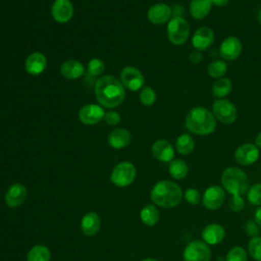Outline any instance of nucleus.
Segmentation results:
<instances>
[{
    "mask_svg": "<svg viewBox=\"0 0 261 261\" xmlns=\"http://www.w3.org/2000/svg\"><path fill=\"white\" fill-rule=\"evenodd\" d=\"M94 91L98 102L107 108L120 105L125 98V88L120 80L110 74L100 76L95 83Z\"/></svg>",
    "mask_w": 261,
    "mask_h": 261,
    "instance_id": "obj_1",
    "label": "nucleus"
},
{
    "mask_svg": "<svg viewBox=\"0 0 261 261\" xmlns=\"http://www.w3.org/2000/svg\"><path fill=\"white\" fill-rule=\"evenodd\" d=\"M185 126L189 133L197 136H208L216 128V119L212 111L205 107H193L187 114Z\"/></svg>",
    "mask_w": 261,
    "mask_h": 261,
    "instance_id": "obj_2",
    "label": "nucleus"
},
{
    "mask_svg": "<svg viewBox=\"0 0 261 261\" xmlns=\"http://www.w3.org/2000/svg\"><path fill=\"white\" fill-rule=\"evenodd\" d=\"M181 188L171 180H160L154 185L150 192L152 202L162 208H173L177 206L182 199Z\"/></svg>",
    "mask_w": 261,
    "mask_h": 261,
    "instance_id": "obj_3",
    "label": "nucleus"
},
{
    "mask_svg": "<svg viewBox=\"0 0 261 261\" xmlns=\"http://www.w3.org/2000/svg\"><path fill=\"white\" fill-rule=\"evenodd\" d=\"M221 185L225 192L230 195L239 196L245 194L250 188L247 173L243 169L234 166L227 167L223 170L221 174Z\"/></svg>",
    "mask_w": 261,
    "mask_h": 261,
    "instance_id": "obj_4",
    "label": "nucleus"
},
{
    "mask_svg": "<svg viewBox=\"0 0 261 261\" xmlns=\"http://www.w3.org/2000/svg\"><path fill=\"white\" fill-rule=\"evenodd\" d=\"M190 36V24L180 15L172 16L167 23V38L173 45L179 46L187 42Z\"/></svg>",
    "mask_w": 261,
    "mask_h": 261,
    "instance_id": "obj_5",
    "label": "nucleus"
},
{
    "mask_svg": "<svg viewBox=\"0 0 261 261\" xmlns=\"http://www.w3.org/2000/svg\"><path fill=\"white\" fill-rule=\"evenodd\" d=\"M137 175V169L132 162L122 161L114 166L110 175V181L118 187L124 188L133 184Z\"/></svg>",
    "mask_w": 261,
    "mask_h": 261,
    "instance_id": "obj_6",
    "label": "nucleus"
},
{
    "mask_svg": "<svg viewBox=\"0 0 261 261\" xmlns=\"http://www.w3.org/2000/svg\"><path fill=\"white\" fill-rule=\"evenodd\" d=\"M212 113L216 120L230 124L238 118V109L236 105L226 99H217L212 105Z\"/></svg>",
    "mask_w": 261,
    "mask_h": 261,
    "instance_id": "obj_7",
    "label": "nucleus"
},
{
    "mask_svg": "<svg viewBox=\"0 0 261 261\" xmlns=\"http://www.w3.org/2000/svg\"><path fill=\"white\" fill-rule=\"evenodd\" d=\"M184 261H210L211 250L204 241L190 242L182 253Z\"/></svg>",
    "mask_w": 261,
    "mask_h": 261,
    "instance_id": "obj_8",
    "label": "nucleus"
},
{
    "mask_svg": "<svg viewBox=\"0 0 261 261\" xmlns=\"http://www.w3.org/2000/svg\"><path fill=\"white\" fill-rule=\"evenodd\" d=\"M225 201V191L222 187L217 185H212L208 187L203 196L202 203L205 208L209 210H216L220 208Z\"/></svg>",
    "mask_w": 261,
    "mask_h": 261,
    "instance_id": "obj_9",
    "label": "nucleus"
},
{
    "mask_svg": "<svg viewBox=\"0 0 261 261\" xmlns=\"http://www.w3.org/2000/svg\"><path fill=\"white\" fill-rule=\"evenodd\" d=\"M120 82L129 91H138L143 88L145 79L143 73L134 66H126L120 72Z\"/></svg>",
    "mask_w": 261,
    "mask_h": 261,
    "instance_id": "obj_10",
    "label": "nucleus"
},
{
    "mask_svg": "<svg viewBox=\"0 0 261 261\" xmlns=\"http://www.w3.org/2000/svg\"><path fill=\"white\" fill-rule=\"evenodd\" d=\"M259 155V148L252 143L242 144L234 151L236 161L243 166L254 164L258 160Z\"/></svg>",
    "mask_w": 261,
    "mask_h": 261,
    "instance_id": "obj_11",
    "label": "nucleus"
},
{
    "mask_svg": "<svg viewBox=\"0 0 261 261\" xmlns=\"http://www.w3.org/2000/svg\"><path fill=\"white\" fill-rule=\"evenodd\" d=\"M242 43L238 37L228 36L220 44L219 54L220 56L227 61L237 59L242 53Z\"/></svg>",
    "mask_w": 261,
    "mask_h": 261,
    "instance_id": "obj_12",
    "label": "nucleus"
},
{
    "mask_svg": "<svg viewBox=\"0 0 261 261\" xmlns=\"http://www.w3.org/2000/svg\"><path fill=\"white\" fill-rule=\"evenodd\" d=\"M172 9L165 3H155L147 11V18L154 24H163L171 18Z\"/></svg>",
    "mask_w": 261,
    "mask_h": 261,
    "instance_id": "obj_13",
    "label": "nucleus"
},
{
    "mask_svg": "<svg viewBox=\"0 0 261 261\" xmlns=\"http://www.w3.org/2000/svg\"><path fill=\"white\" fill-rule=\"evenodd\" d=\"M105 111L100 105L87 104L84 105L79 111V119L85 124H96L104 119Z\"/></svg>",
    "mask_w": 261,
    "mask_h": 261,
    "instance_id": "obj_14",
    "label": "nucleus"
},
{
    "mask_svg": "<svg viewBox=\"0 0 261 261\" xmlns=\"http://www.w3.org/2000/svg\"><path fill=\"white\" fill-rule=\"evenodd\" d=\"M214 42V32L208 27H200L195 31L192 37V45L195 50L204 51Z\"/></svg>",
    "mask_w": 261,
    "mask_h": 261,
    "instance_id": "obj_15",
    "label": "nucleus"
},
{
    "mask_svg": "<svg viewBox=\"0 0 261 261\" xmlns=\"http://www.w3.org/2000/svg\"><path fill=\"white\" fill-rule=\"evenodd\" d=\"M51 13L55 21L59 23H65L69 21L73 15V6L69 0H55Z\"/></svg>",
    "mask_w": 261,
    "mask_h": 261,
    "instance_id": "obj_16",
    "label": "nucleus"
},
{
    "mask_svg": "<svg viewBox=\"0 0 261 261\" xmlns=\"http://www.w3.org/2000/svg\"><path fill=\"white\" fill-rule=\"evenodd\" d=\"M28 195L27 188L22 184H13L11 185L5 193L4 201L6 205L10 208H16L20 206Z\"/></svg>",
    "mask_w": 261,
    "mask_h": 261,
    "instance_id": "obj_17",
    "label": "nucleus"
},
{
    "mask_svg": "<svg viewBox=\"0 0 261 261\" xmlns=\"http://www.w3.org/2000/svg\"><path fill=\"white\" fill-rule=\"evenodd\" d=\"M151 153L155 159L161 162H170L174 157V149L172 145L163 139L157 140L153 143Z\"/></svg>",
    "mask_w": 261,
    "mask_h": 261,
    "instance_id": "obj_18",
    "label": "nucleus"
},
{
    "mask_svg": "<svg viewBox=\"0 0 261 261\" xmlns=\"http://www.w3.org/2000/svg\"><path fill=\"white\" fill-rule=\"evenodd\" d=\"M47 65V58L41 52H33L31 53L24 63L25 71L31 75H38L41 74Z\"/></svg>",
    "mask_w": 261,
    "mask_h": 261,
    "instance_id": "obj_19",
    "label": "nucleus"
},
{
    "mask_svg": "<svg viewBox=\"0 0 261 261\" xmlns=\"http://www.w3.org/2000/svg\"><path fill=\"white\" fill-rule=\"evenodd\" d=\"M201 237L207 245H217L223 241L225 229L218 223H210L203 228Z\"/></svg>",
    "mask_w": 261,
    "mask_h": 261,
    "instance_id": "obj_20",
    "label": "nucleus"
},
{
    "mask_svg": "<svg viewBox=\"0 0 261 261\" xmlns=\"http://www.w3.org/2000/svg\"><path fill=\"white\" fill-rule=\"evenodd\" d=\"M100 225H101V218L94 211H90L86 213L81 220L82 231L85 236H88V237H92L96 234L100 229Z\"/></svg>",
    "mask_w": 261,
    "mask_h": 261,
    "instance_id": "obj_21",
    "label": "nucleus"
},
{
    "mask_svg": "<svg viewBox=\"0 0 261 261\" xmlns=\"http://www.w3.org/2000/svg\"><path fill=\"white\" fill-rule=\"evenodd\" d=\"M132 140L130 133L125 128H114L112 129L107 138L108 144L114 149H122L126 147Z\"/></svg>",
    "mask_w": 261,
    "mask_h": 261,
    "instance_id": "obj_22",
    "label": "nucleus"
},
{
    "mask_svg": "<svg viewBox=\"0 0 261 261\" xmlns=\"http://www.w3.org/2000/svg\"><path fill=\"white\" fill-rule=\"evenodd\" d=\"M85 72V67L82 62L75 59L65 60L60 66V73L67 80H76Z\"/></svg>",
    "mask_w": 261,
    "mask_h": 261,
    "instance_id": "obj_23",
    "label": "nucleus"
},
{
    "mask_svg": "<svg viewBox=\"0 0 261 261\" xmlns=\"http://www.w3.org/2000/svg\"><path fill=\"white\" fill-rule=\"evenodd\" d=\"M212 6L211 0H191L189 11L193 18L202 19L209 14Z\"/></svg>",
    "mask_w": 261,
    "mask_h": 261,
    "instance_id": "obj_24",
    "label": "nucleus"
},
{
    "mask_svg": "<svg viewBox=\"0 0 261 261\" xmlns=\"http://www.w3.org/2000/svg\"><path fill=\"white\" fill-rule=\"evenodd\" d=\"M140 218L144 224L148 226H153L159 221L160 213L154 204H147L141 209Z\"/></svg>",
    "mask_w": 261,
    "mask_h": 261,
    "instance_id": "obj_25",
    "label": "nucleus"
},
{
    "mask_svg": "<svg viewBox=\"0 0 261 261\" xmlns=\"http://www.w3.org/2000/svg\"><path fill=\"white\" fill-rule=\"evenodd\" d=\"M232 90V83L227 77L217 79L212 86V95L218 99H223L230 94Z\"/></svg>",
    "mask_w": 261,
    "mask_h": 261,
    "instance_id": "obj_26",
    "label": "nucleus"
},
{
    "mask_svg": "<svg viewBox=\"0 0 261 261\" xmlns=\"http://www.w3.org/2000/svg\"><path fill=\"white\" fill-rule=\"evenodd\" d=\"M175 149L181 155L191 154L195 149V141L193 137L188 133L179 135L175 141Z\"/></svg>",
    "mask_w": 261,
    "mask_h": 261,
    "instance_id": "obj_27",
    "label": "nucleus"
},
{
    "mask_svg": "<svg viewBox=\"0 0 261 261\" xmlns=\"http://www.w3.org/2000/svg\"><path fill=\"white\" fill-rule=\"evenodd\" d=\"M168 171L169 174L174 179H184L189 172L188 164L182 159H173L169 162L168 165Z\"/></svg>",
    "mask_w": 261,
    "mask_h": 261,
    "instance_id": "obj_28",
    "label": "nucleus"
},
{
    "mask_svg": "<svg viewBox=\"0 0 261 261\" xmlns=\"http://www.w3.org/2000/svg\"><path fill=\"white\" fill-rule=\"evenodd\" d=\"M50 250L44 245L34 246L28 253V261H49L50 260Z\"/></svg>",
    "mask_w": 261,
    "mask_h": 261,
    "instance_id": "obj_29",
    "label": "nucleus"
},
{
    "mask_svg": "<svg viewBox=\"0 0 261 261\" xmlns=\"http://www.w3.org/2000/svg\"><path fill=\"white\" fill-rule=\"evenodd\" d=\"M226 71H227V64L223 60H214L211 63H209L207 67L208 75L216 80L223 77Z\"/></svg>",
    "mask_w": 261,
    "mask_h": 261,
    "instance_id": "obj_30",
    "label": "nucleus"
},
{
    "mask_svg": "<svg viewBox=\"0 0 261 261\" xmlns=\"http://www.w3.org/2000/svg\"><path fill=\"white\" fill-rule=\"evenodd\" d=\"M248 252L250 256L256 260L261 261V237H253L248 243Z\"/></svg>",
    "mask_w": 261,
    "mask_h": 261,
    "instance_id": "obj_31",
    "label": "nucleus"
},
{
    "mask_svg": "<svg viewBox=\"0 0 261 261\" xmlns=\"http://www.w3.org/2000/svg\"><path fill=\"white\" fill-rule=\"evenodd\" d=\"M224 261H247V252L243 247L234 246L226 253Z\"/></svg>",
    "mask_w": 261,
    "mask_h": 261,
    "instance_id": "obj_32",
    "label": "nucleus"
},
{
    "mask_svg": "<svg viewBox=\"0 0 261 261\" xmlns=\"http://www.w3.org/2000/svg\"><path fill=\"white\" fill-rule=\"evenodd\" d=\"M248 201L255 206H261V184H254L247 191Z\"/></svg>",
    "mask_w": 261,
    "mask_h": 261,
    "instance_id": "obj_33",
    "label": "nucleus"
},
{
    "mask_svg": "<svg viewBox=\"0 0 261 261\" xmlns=\"http://www.w3.org/2000/svg\"><path fill=\"white\" fill-rule=\"evenodd\" d=\"M140 101L145 106H151L156 101V93L150 87L142 88L140 92Z\"/></svg>",
    "mask_w": 261,
    "mask_h": 261,
    "instance_id": "obj_34",
    "label": "nucleus"
},
{
    "mask_svg": "<svg viewBox=\"0 0 261 261\" xmlns=\"http://www.w3.org/2000/svg\"><path fill=\"white\" fill-rule=\"evenodd\" d=\"M105 68L104 62L99 58H92L88 63V72L92 76L100 75Z\"/></svg>",
    "mask_w": 261,
    "mask_h": 261,
    "instance_id": "obj_35",
    "label": "nucleus"
},
{
    "mask_svg": "<svg viewBox=\"0 0 261 261\" xmlns=\"http://www.w3.org/2000/svg\"><path fill=\"white\" fill-rule=\"evenodd\" d=\"M184 198L185 200L191 204V205H199L202 202V196L200 194V192L194 188H190L188 189L185 194H184Z\"/></svg>",
    "mask_w": 261,
    "mask_h": 261,
    "instance_id": "obj_36",
    "label": "nucleus"
},
{
    "mask_svg": "<svg viewBox=\"0 0 261 261\" xmlns=\"http://www.w3.org/2000/svg\"><path fill=\"white\" fill-rule=\"evenodd\" d=\"M245 207V201L242 196L231 195L228 199V208L232 212H241Z\"/></svg>",
    "mask_w": 261,
    "mask_h": 261,
    "instance_id": "obj_37",
    "label": "nucleus"
},
{
    "mask_svg": "<svg viewBox=\"0 0 261 261\" xmlns=\"http://www.w3.org/2000/svg\"><path fill=\"white\" fill-rule=\"evenodd\" d=\"M104 120L109 125H116L120 121V114L116 111H108L105 112Z\"/></svg>",
    "mask_w": 261,
    "mask_h": 261,
    "instance_id": "obj_38",
    "label": "nucleus"
},
{
    "mask_svg": "<svg viewBox=\"0 0 261 261\" xmlns=\"http://www.w3.org/2000/svg\"><path fill=\"white\" fill-rule=\"evenodd\" d=\"M245 229L247 231V233L249 236H251L252 238L253 237H258V233H259V225L255 222V220H249L247 221L246 225H245Z\"/></svg>",
    "mask_w": 261,
    "mask_h": 261,
    "instance_id": "obj_39",
    "label": "nucleus"
},
{
    "mask_svg": "<svg viewBox=\"0 0 261 261\" xmlns=\"http://www.w3.org/2000/svg\"><path fill=\"white\" fill-rule=\"evenodd\" d=\"M190 59L193 63H199L201 60H202V54H201V51H193L191 56H190Z\"/></svg>",
    "mask_w": 261,
    "mask_h": 261,
    "instance_id": "obj_40",
    "label": "nucleus"
},
{
    "mask_svg": "<svg viewBox=\"0 0 261 261\" xmlns=\"http://www.w3.org/2000/svg\"><path fill=\"white\" fill-rule=\"evenodd\" d=\"M254 220L255 222L261 227V206H259L256 211H255V214H254Z\"/></svg>",
    "mask_w": 261,
    "mask_h": 261,
    "instance_id": "obj_41",
    "label": "nucleus"
},
{
    "mask_svg": "<svg viewBox=\"0 0 261 261\" xmlns=\"http://www.w3.org/2000/svg\"><path fill=\"white\" fill-rule=\"evenodd\" d=\"M229 0H211L212 5H215L217 7H223L228 3Z\"/></svg>",
    "mask_w": 261,
    "mask_h": 261,
    "instance_id": "obj_42",
    "label": "nucleus"
},
{
    "mask_svg": "<svg viewBox=\"0 0 261 261\" xmlns=\"http://www.w3.org/2000/svg\"><path fill=\"white\" fill-rule=\"evenodd\" d=\"M255 145L258 148H261V132H259L255 138Z\"/></svg>",
    "mask_w": 261,
    "mask_h": 261,
    "instance_id": "obj_43",
    "label": "nucleus"
},
{
    "mask_svg": "<svg viewBox=\"0 0 261 261\" xmlns=\"http://www.w3.org/2000/svg\"><path fill=\"white\" fill-rule=\"evenodd\" d=\"M258 20H259V23L261 24V8L259 9V11H258Z\"/></svg>",
    "mask_w": 261,
    "mask_h": 261,
    "instance_id": "obj_44",
    "label": "nucleus"
},
{
    "mask_svg": "<svg viewBox=\"0 0 261 261\" xmlns=\"http://www.w3.org/2000/svg\"><path fill=\"white\" fill-rule=\"evenodd\" d=\"M142 261H158V260L154 259V258H146V259H143Z\"/></svg>",
    "mask_w": 261,
    "mask_h": 261,
    "instance_id": "obj_45",
    "label": "nucleus"
}]
</instances>
